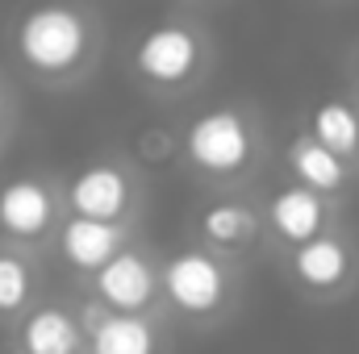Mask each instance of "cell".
<instances>
[{
    "label": "cell",
    "instance_id": "obj_9",
    "mask_svg": "<svg viewBox=\"0 0 359 354\" xmlns=\"http://www.w3.org/2000/svg\"><path fill=\"white\" fill-rule=\"evenodd\" d=\"M259 217H264V234H268L271 242H280V246L292 250V246H301V242L334 229L339 208L322 192H309L301 183H280L268 200L259 204Z\"/></svg>",
    "mask_w": 359,
    "mask_h": 354
},
{
    "label": "cell",
    "instance_id": "obj_15",
    "mask_svg": "<svg viewBox=\"0 0 359 354\" xmlns=\"http://www.w3.org/2000/svg\"><path fill=\"white\" fill-rule=\"evenodd\" d=\"M305 134L330 155H339L343 163L359 167V100H347V96L313 100L305 113Z\"/></svg>",
    "mask_w": 359,
    "mask_h": 354
},
{
    "label": "cell",
    "instance_id": "obj_3",
    "mask_svg": "<svg viewBox=\"0 0 359 354\" xmlns=\"http://www.w3.org/2000/svg\"><path fill=\"white\" fill-rule=\"evenodd\" d=\"M209 63H213V42L205 25L188 17L151 21L130 46L134 80L155 96H184L201 88V80L209 76Z\"/></svg>",
    "mask_w": 359,
    "mask_h": 354
},
{
    "label": "cell",
    "instance_id": "obj_12",
    "mask_svg": "<svg viewBox=\"0 0 359 354\" xmlns=\"http://www.w3.org/2000/svg\"><path fill=\"white\" fill-rule=\"evenodd\" d=\"M55 246H59V259L72 267V271L96 275L109 259H117L130 246V225L92 221V217H67L55 229Z\"/></svg>",
    "mask_w": 359,
    "mask_h": 354
},
{
    "label": "cell",
    "instance_id": "obj_4",
    "mask_svg": "<svg viewBox=\"0 0 359 354\" xmlns=\"http://www.w3.org/2000/svg\"><path fill=\"white\" fill-rule=\"evenodd\" d=\"M159 300L188 325L226 321L238 304V267L205 246H180L159 263Z\"/></svg>",
    "mask_w": 359,
    "mask_h": 354
},
{
    "label": "cell",
    "instance_id": "obj_5",
    "mask_svg": "<svg viewBox=\"0 0 359 354\" xmlns=\"http://www.w3.org/2000/svg\"><path fill=\"white\" fill-rule=\"evenodd\" d=\"M63 200H67L72 217L130 225L134 213H138V200H142V183L117 159H92V163H84L76 176L67 179Z\"/></svg>",
    "mask_w": 359,
    "mask_h": 354
},
{
    "label": "cell",
    "instance_id": "obj_11",
    "mask_svg": "<svg viewBox=\"0 0 359 354\" xmlns=\"http://www.w3.org/2000/svg\"><path fill=\"white\" fill-rule=\"evenodd\" d=\"M80 325L88 334V354H168L163 325L155 313H109L100 300L80 304Z\"/></svg>",
    "mask_w": 359,
    "mask_h": 354
},
{
    "label": "cell",
    "instance_id": "obj_10",
    "mask_svg": "<svg viewBox=\"0 0 359 354\" xmlns=\"http://www.w3.org/2000/svg\"><path fill=\"white\" fill-rule=\"evenodd\" d=\"M92 300H100L109 313H155L159 304V263L138 250L126 246L117 259L100 267L92 275Z\"/></svg>",
    "mask_w": 359,
    "mask_h": 354
},
{
    "label": "cell",
    "instance_id": "obj_2",
    "mask_svg": "<svg viewBox=\"0 0 359 354\" xmlns=\"http://www.w3.org/2000/svg\"><path fill=\"white\" fill-rule=\"evenodd\" d=\"M180 155L188 171L209 187H234L264 159V125L247 104H209L184 125Z\"/></svg>",
    "mask_w": 359,
    "mask_h": 354
},
{
    "label": "cell",
    "instance_id": "obj_13",
    "mask_svg": "<svg viewBox=\"0 0 359 354\" xmlns=\"http://www.w3.org/2000/svg\"><path fill=\"white\" fill-rule=\"evenodd\" d=\"M284 167H288L292 183H301V187H309V192H322V196H330V200L343 196V192L351 187V179H355V167H351V163H343L339 155H330L326 146H318L305 129L288 138V146H284Z\"/></svg>",
    "mask_w": 359,
    "mask_h": 354
},
{
    "label": "cell",
    "instance_id": "obj_17",
    "mask_svg": "<svg viewBox=\"0 0 359 354\" xmlns=\"http://www.w3.org/2000/svg\"><path fill=\"white\" fill-rule=\"evenodd\" d=\"M8 125H13V100H8V88L0 84V142H4Z\"/></svg>",
    "mask_w": 359,
    "mask_h": 354
},
{
    "label": "cell",
    "instance_id": "obj_1",
    "mask_svg": "<svg viewBox=\"0 0 359 354\" xmlns=\"http://www.w3.org/2000/svg\"><path fill=\"white\" fill-rule=\"evenodd\" d=\"M13 50L42 84H72L100 55V25L76 0H38L13 25Z\"/></svg>",
    "mask_w": 359,
    "mask_h": 354
},
{
    "label": "cell",
    "instance_id": "obj_8",
    "mask_svg": "<svg viewBox=\"0 0 359 354\" xmlns=\"http://www.w3.org/2000/svg\"><path fill=\"white\" fill-rule=\"evenodd\" d=\"M192 234H196V246H205L222 259H238L251 246H259L264 217H259V204H251L247 196L222 192V196H209L192 213Z\"/></svg>",
    "mask_w": 359,
    "mask_h": 354
},
{
    "label": "cell",
    "instance_id": "obj_18",
    "mask_svg": "<svg viewBox=\"0 0 359 354\" xmlns=\"http://www.w3.org/2000/svg\"><path fill=\"white\" fill-rule=\"evenodd\" d=\"M351 80H355V92H359V50H355V63H351Z\"/></svg>",
    "mask_w": 359,
    "mask_h": 354
},
{
    "label": "cell",
    "instance_id": "obj_6",
    "mask_svg": "<svg viewBox=\"0 0 359 354\" xmlns=\"http://www.w3.org/2000/svg\"><path fill=\"white\" fill-rule=\"evenodd\" d=\"M288 279L313 296V300H339L355 288L359 279V250L355 242L334 225L301 246L288 250Z\"/></svg>",
    "mask_w": 359,
    "mask_h": 354
},
{
    "label": "cell",
    "instance_id": "obj_14",
    "mask_svg": "<svg viewBox=\"0 0 359 354\" xmlns=\"http://www.w3.org/2000/svg\"><path fill=\"white\" fill-rule=\"evenodd\" d=\"M25 354H88V334L80 325V313L67 304H38L21 321V346Z\"/></svg>",
    "mask_w": 359,
    "mask_h": 354
},
{
    "label": "cell",
    "instance_id": "obj_7",
    "mask_svg": "<svg viewBox=\"0 0 359 354\" xmlns=\"http://www.w3.org/2000/svg\"><path fill=\"white\" fill-rule=\"evenodd\" d=\"M63 200L55 183L42 176H17L0 183V234L21 246L46 242L63 225Z\"/></svg>",
    "mask_w": 359,
    "mask_h": 354
},
{
    "label": "cell",
    "instance_id": "obj_19",
    "mask_svg": "<svg viewBox=\"0 0 359 354\" xmlns=\"http://www.w3.org/2000/svg\"><path fill=\"white\" fill-rule=\"evenodd\" d=\"M0 354H25V351H0Z\"/></svg>",
    "mask_w": 359,
    "mask_h": 354
},
{
    "label": "cell",
    "instance_id": "obj_16",
    "mask_svg": "<svg viewBox=\"0 0 359 354\" xmlns=\"http://www.w3.org/2000/svg\"><path fill=\"white\" fill-rule=\"evenodd\" d=\"M38 292L34 263L21 250H0V317H21L29 313V300Z\"/></svg>",
    "mask_w": 359,
    "mask_h": 354
}]
</instances>
